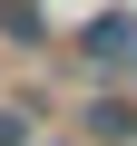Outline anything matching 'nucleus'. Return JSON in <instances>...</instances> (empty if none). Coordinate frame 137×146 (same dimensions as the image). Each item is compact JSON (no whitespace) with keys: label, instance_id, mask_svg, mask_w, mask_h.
Masks as SVG:
<instances>
[{"label":"nucleus","instance_id":"obj_1","mask_svg":"<svg viewBox=\"0 0 137 146\" xmlns=\"http://www.w3.org/2000/svg\"><path fill=\"white\" fill-rule=\"evenodd\" d=\"M88 58L98 68H137V20H98L88 29Z\"/></svg>","mask_w":137,"mask_h":146},{"label":"nucleus","instance_id":"obj_2","mask_svg":"<svg viewBox=\"0 0 137 146\" xmlns=\"http://www.w3.org/2000/svg\"><path fill=\"white\" fill-rule=\"evenodd\" d=\"M127 136H137V107L98 98V107H88V146H127Z\"/></svg>","mask_w":137,"mask_h":146},{"label":"nucleus","instance_id":"obj_3","mask_svg":"<svg viewBox=\"0 0 137 146\" xmlns=\"http://www.w3.org/2000/svg\"><path fill=\"white\" fill-rule=\"evenodd\" d=\"M0 146H30V117L20 107H0Z\"/></svg>","mask_w":137,"mask_h":146},{"label":"nucleus","instance_id":"obj_4","mask_svg":"<svg viewBox=\"0 0 137 146\" xmlns=\"http://www.w3.org/2000/svg\"><path fill=\"white\" fill-rule=\"evenodd\" d=\"M10 29H20V39H30V29H39V10H30V0H10Z\"/></svg>","mask_w":137,"mask_h":146}]
</instances>
